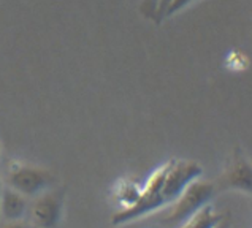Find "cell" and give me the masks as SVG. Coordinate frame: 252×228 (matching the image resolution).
I'll list each match as a JSON object with an SVG mask.
<instances>
[{"instance_id": "obj_1", "label": "cell", "mask_w": 252, "mask_h": 228, "mask_svg": "<svg viewBox=\"0 0 252 228\" xmlns=\"http://www.w3.org/2000/svg\"><path fill=\"white\" fill-rule=\"evenodd\" d=\"M56 177L49 170L32 163L13 160L6 167L5 185L14 189L27 198H35L43 192L53 189Z\"/></svg>"}, {"instance_id": "obj_3", "label": "cell", "mask_w": 252, "mask_h": 228, "mask_svg": "<svg viewBox=\"0 0 252 228\" xmlns=\"http://www.w3.org/2000/svg\"><path fill=\"white\" fill-rule=\"evenodd\" d=\"M214 185L216 192L233 190L252 197V162L244 154L243 147H233L224 171Z\"/></svg>"}, {"instance_id": "obj_8", "label": "cell", "mask_w": 252, "mask_h": 228, "mask_svg": "<svg viewBox=\"0 0 252 228\" xmlns=\"http://www.w3.org/2000/svg\"><path fill=\"white\" fill-rule=\"evenodd\" d=\"M114 197H116V201L122 206V209H127L133 206L141 197V187L133 181H119L116 189H114Z\"/></svg>"}, {"instance_id": "obj_5", "label": "cell", "mask_w": 252, "mask_h": 228, "mask_svg": "<svg viewBox=\"0 0 252 228\" xmlns=\"http://www.w3.org/2000/svg\"><path fill=\"white\" fill-rule=\"evenodd\" d=\"M65 206V190L49 189L33 198L29 208L32 225L35 228H56L61 224Z\"/></svg>"}, {"instance_id": "obj_13", "label": "cell", "mask_w": 252, "mask_h": 228, "mask_svg": "<svg viewBox=\"0 0 252 228\" xmlns=\"http://www.w3.org/2000/svg\"><path fill=\"white\" fill-rule=\"evenodd\" d=\"M0 157H2V146H0Z\"/></svg>"}, {"instance_id": "obj_12", "label": "cell", "mask_w": 252, "mask_h": 228, "mask_svg": "<svg viewBox=\"0 0 252 228\" xmlns=\"http://www.w3.org/2000/svg\"><path fill=\"white\" fill-rule=\"evenodd\" d=\"M2 190H3V179H2V176H0V197H2Z\"/></svg>"}, {"instance_id": "obj_7", "label": "cell", "mask_w": 252, "mask_h": 228, "mask_svg": "<svg viewBox=\"0 0 252 228\" xmlns=\"http://www.w3.org/2000/svg\"><path fill=\"white\" fill-rule=\"evenodd\" d=\"M227 214L214 211L213 204L208 203L205 204L200 211H197L190 219H187L183 225L176 228H216L218 227Z\"/></svg>"}, {"instance_id": "obj_4", "label": "cell", "mask_w": 252, "mask_h": 228, "mask_svg": "<svg viewBox=\"0 0 252 228\" xmlns=\"http://www.w3.org/2000/svg\"><path fill=\"white\" fill-rule=\"evenodd\" d=\"M201 174H203V168L198 162L178 159L168 160V168L160 189L165 204L170 206L193 181L200 179Z\"/></svg>"}, {"instance_id": "obj_2", "label": "cell", "mask_w": 252, "mask_h": 228, "mask_svg": "<svg viewBox=\"0 0 252 228\" xmlns=\"http://www.w3.org/2000/svg\"><path fill=\"white\" fill-rule=\"evenodd\" d=\"M216 194V185L210 181H193L175 201L170 204V211L162 219V224L170 227L183 225L187 219H190L197 211L211 201Z\"/></svg>"}, {"instance_id": "obj_6", "label": "cell", "mask_w": 252, "mask_h": 228, "mask_svg": "<svg viewBox=\"0 0 252 228\" xmlns=\"http://www.w3.org/2000/svg\"><path fill=\"white\" fill-rule=\"evenodd\" d=\"M29 208H31V203L27 197L3 184L2 197H0V220L2 222L24 220L29 214Z\"/></svg>"}, {"instance_id": "obj_11", "label": "cell", "mask_w": 252, "mask_h": 228, "mask_svg": "<svg viewBox=\"0 0 252 228\" xmlns=\"http://www.w3.org/2000/svg\"><path fill=\"white\" fill-rule=\"evenodd\" d=\"M216 228H232V222H230V219H228V216H225L224 217V220H222V222L216 227Z\"/></svg>"}, {"instance_id": "obj_10", "label": "cell", "mask_w": 252, "mask_h": 228, "mask_svg": "<svg viewBox=\"0 0 252 228\" xmlns=\"http://www.w3.org/2000/svg\"><path fill=\"white\" fill-rule=\"evenodd\" d=\"M0 228H33L32 224L26 222V220H11V222H2Z\"/></svg>"}, {"instance_id": "obj_9", "label": "cell", "mask_w": 252, "mask_h": 228, "mask_svg": "<svg viewBox=\"0 0 252 228\" xmlns=\"http://www.w3.org/2000/svg\"><path fill=\"white\" fill-rule=\"evenodd\" d=\"M193 2H197V0H170L167 10H165L163 16H162V23H163L165 19L173 18L179 11H183L184 8H187V6H190Z\"/></svg>"}]
</instances>
